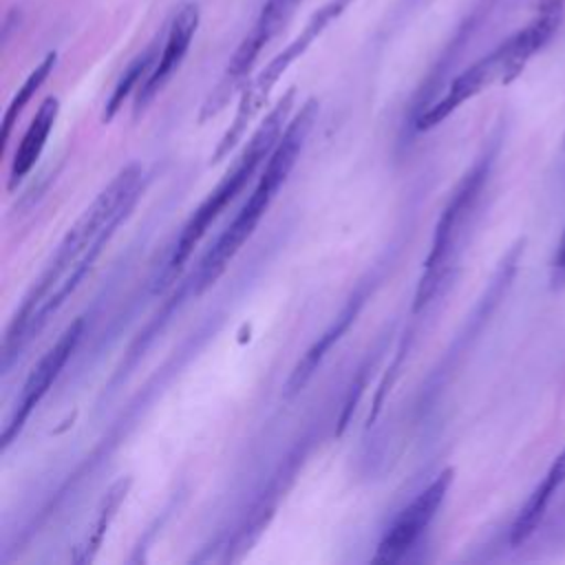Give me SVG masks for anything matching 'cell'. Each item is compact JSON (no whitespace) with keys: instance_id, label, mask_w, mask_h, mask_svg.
<instances>
[{"instance_id":"7a4b0ae2","label":"cell","mask_w":565,"mask_h":565,"mask_svg":"<svg viewBox=\"0 0 565 565\" xmlns=\"http://www.w3.org/2000/svg\"><path fill=\"white\" fill-rule=\"evenodd\" d=\"M318 117V99H307L300 108V113L285 126L276 148L267 157V166L252 192V196L245 201L236 218L230 223V227L218 236V241L212 245V249L203 256L196 274H194V294H203L207 287H212L218 276L227 269L230 260L236 256V252L243 247V243L252 236L258 221L267 212L269 203L274 201L278 188L287 181L291 168L298 161V154L316 124Z\"/></svg>"},{"instance_id":"d6986e66","label":"cell","mask_w":565,"mask_h":565,"mask_svg":"<svg viewBox=\"0 0 565 565\" xmlns=\"http://www.w3.org/2000/svg\"><path fill=\"white\" fill-rule=\"evenodd\" d=\"M563 146H565V137H563Z\"/></svg>"},{"instance_id":"e0dca14e","label":"cell","mask_w":565,"mask_h":565,"mask_svg":"<svg viewBox=\"0 0 565 565\" xmlns=\"http://www.w3.org/2000/svg\"><path fill=\"white\" fill-rule=\"evenodd\" d=\"M565 0H536V15L550 18V20H563Z\"/></svg>"},{"instance_id":"4fadbf2b","label":"cell","mask_w":565,"mask_h":565,"mask_svg":"<svg viewBox=\"0 0 565 565\" xmlns=\"http://www.w3.org/2000/svg\"><path fill=\"white\" fill-rule=\"evenodd\" d=\"M300 2L302 0H265L252 31L243 38V42L249 44L256 53H260L291 20Z\"/></svg>"},{"instance_id":"8fae6325","label":"cell","mask_w":565,"mask_h":565,"mask_svg":"<svg viewBox=\"0 0 565 565\" xmlns=\"http://www.w3.org/2000/svg\"><path fill=\"white\" fill-rule=\"evenodd\" d=\"M563 483H565V448L556 455V459L547 468L541 483L532 490V494L527 497V501L519 510V514H516V519L510 527V543L514 547L525 543L534 534V530L539 527V523L545 516V510H547L552 497L558 492V488Z\"/></svg>"},{"instance_id":"277c9868","label":"cell","mask_w":565,"mask_h":565,"mask_svg":"<svg viewBox=\"0 0 565 565\" xmlns=\"http://www.w3.org/2000/svg\"><path fill=\"white\" fill-rule=\"evenodd\" d=\"M294 97H296V88L291 86L276 102V106L267 113V117L260 121V126L254 130L252 139L247 141L245 150L234 161V166L223 174V179L216 183V188L194 210V214L190 216V221L185 223V227H183V232H181V236L177 241L174 254L170 258V274H177L183 267V263L188 260L192 249L205 236L207 227L238 196V192L247 185V181L254 177V172L260 168V163L271 154V150L276 148V143H278V139L282 135V126H285V121H287V117L291 113Z\"/></svg>"},{"instance_id":"6da1fadb","label":"cell","mask_w":565,"mask_h":565,"mask_svg":"<svg viewBox=\"0 0 565 565\" xmlns=\"http://www.w3.org/2000/svg\"><path fill=\"white\" fill-rule=\"evenodd\" d=\"M139 188L141 168L130 163L113 177V181L66 232L7 329L2 347L4 366H9L11 358L24 347V342L46 324L49 316L64 305V300L93 269L106 243L137 203Z\"/></svg>"},{"instance_id":"8992f818","label":"cell","mask_w":565,"mask_h":565,"mask_svg":"<svg viewBox=\"0 0 565 565\" xmlns=\"http://www.w3.org/2000/svg\"><path fill=\"white\" fill-rule=\"evenodd\" d=\"M353 0H327L318 11L311 13V18L307 20V24L302 26V31L258 73V77L243 90L238 110L234 115V121L230 124V128L225 130V135L221 137L214 154H212V163L221 161L243 137L247 124L252 121V117L263 108V104L267 102L271 88L276 86V82L282 77V73L327 31V26L340 18L349 4Z\"/></svg>"},{"instance_id":"3957f363","label":"cell","mask_w":565,"mask_h":565,"mask_svg":"<svg viewBox=\"0 0 565 565\" xmlns=\"http://www.w3.org/2000/svg\"><path fill=\"white\" fill-rule=\"evenodd\" d=\"M558 20L534 15L532 22H527L523 29L505 38L497 49H492L488 55L470 64L466 71H461L448 86V90L437 99L433 106H428L424 113H419L415 128L428 130L437 124H441L450 113H455L461 104L472 99L475 95L483 93L490 86L497 84H510L514 82L527 62L552 40V35L558 29Z\"/></svg>"},{"instance_id":"ac0fdd59","label":"cell","mask_w":565,"mask_h":565,"mask_svg":"<svg viewBox=\"0 0 565 565\" xmlns=\"http://www.w3.org/2000/svg\"><path fill=\"white\" fill-rule=\"evenodd\" d=\"M552 269H554V276L558 278H565V230H563V236L556 245V254H554V260H552Z\"/></svg>"},{"instance_id":"5bb4252c","label":"cell","mask_w":565,"mask_h":565,"mask_svg":"<svg viewBox=\"0 0 565 565\" xmlns=\"http://www.w3.org/2000/svg\"><path fill=\"white\" fill-rule=\"evenodd\" d=\"M130 483H132L130 477H121V479H117V481L108 488V492L104 494V499H102V503H99L97 519H95V523H93V527H90V532H88V536H86V543L79 547L82 554L77 556V561H90V558L95 556V552L99 550L102 539H104V534H106L110 521L115 519V514H117L121 501L126 499V494H128V490H130Z\"/></svg>"},{"instance_id":"52a82bcc","label":"cell","mask_w":565,"mask_h":565,"mask_svg":"<svg viewBox=\"0 0 565 565\" xmlns=\"http://www.w3.org/2000/svg\"><path fill=\"white\" fill-rule=\"evenodd\" d=\"M452 468L441 470L430 483L428 488H424L399 514L397 519L391 523V527L386 530V534L382 536L377 552L373 556L375 563H395L399 561L411 547L413 543L422 536V532L430 525V521L435 519L439 505L446 499V492L452 483Z\"/></svg>"},{"instance_id":"ba28073f","label":"cell","mask_w":565,"mask_h":565,"mask_svg":"<svg viewBox=\"0 0 565 565\" xmlns=\"http://www.w3.org/2000/svg\"><path fill=\"white\" fill-rule=\"evenodd\" d=\"M84 331V318H75L64 333L57 338V342L40 358V362L33 366V371L29 373L20 399L15 404V411L11 415V419L7 422L4 430H2V450H7L11 446V441L18 437V433L22 430L24 422L29 419L31 411L40 404V399L49 393L51 384L55 382V377L60 375V371L64 369V364L68 362L71 353L75 351L79 335Z\"/></svg>"},{"instance_id":"5b68a950","label":"cell","mask_w":565,"mask_h":565,"mask_svg":"<svg viewBox=\"0 0 565 565\" xmlns=\"http://www.w3.org/2000/svg\"><path fill=\"white\" fill-rule=\"evenodd\" d=\"M492 159H494L492 150L481 154L472 163V168L461 177L450 201L446 203V207L435 225L430 252L424 260V271H422L419 285H417V291H415L413 311H419L422 307H426L428 300L437 294L439 285L446 280V276L452 267V260L457 256L459 241H461V236L477 210V203L481 199L483 185L490 174Z\"/></svg>"},{"instance_id":"9c48e42d","label":"cell","mask_w":565,"mask_h":565,"mask_svg":"<svg viewBox=\"0 0 565 565\" xmlns=\"http://www.w3.org/2000/svg\"><path fill=\"white\" fill-rule=\"evenodd\" d=\"M196 26H199V4L188 2L174 13L168 35H166L161 57L157 60L152 73L139 86V93L135 99V115H139L157 97V93L166 86V82L179 68V64L183 62V57L190 49L194 33H196Z\"/></svg>"},{"instance_id":"7c38bea8","label":"cell","mask_w":565,"mask_h":565,"mask_svg":"<svg viewBox=\"0 0 565 565\" xmlns=\"http://www.w3.org/2000/svg\"><path fill=\"white\" fill-rule=\"evenodd\" d=\"M57 113H60L57 97H46L40 104L35 117L31 119L20 146L13 154L11 174H9V190H13L26 177V172L35 166V161H38V157H40V152H42V148H44V143H46V139L53 130Z\"/></svg>"},{"instance_id":"30bf717a","label":"cell","mask_w":565,"mask_h":565,"mask_svg":"<svg viewBox=\"0 0 565 565\" xmlns=\"http://www.w3.org/2000/svg\"><path fill=\"white\" fill-rule=\"evenodd\" d=\"M366 287H362L360 291H355L349 302L342 307V311L338 313V318L324 329L322 335H318V340L305 351V355L298 360V364L294 366L287 384H285V393L287 395H294L298 393L307 382L309 377L313 375V371L318 369V364L322 362V358L327 355V351L342 338V333H347V329L353 324V320L358 318L364 300H366Z\"/></svg>"},{"instance_id":"9a60e30c","label":"cell","mask_w":565,"mask_h":565,"mask_svg":"<svg viewBox=\"0 0 565 565\" xmlns=\"http://www.w3.org/2000/svg\"><path fill=\"white\" fill-rule=\"evenodd\" d=\"M55 62H57V53H55V51L46 53L44 60L29 73V77L24 79V84L18 88V93L13 95L11 104L7 106L4 117H2V150L7 148V141H9V137H11V128H13L15 119L20 117V113L24 110V106L31 102V97L40 90V86L44 84V79L51 75Z\"/></svg>"},{"instance_id":"2e32d148","label":"cell","mask_w":565,"mask_h":565,"mask_svg":"<svg viewBox=\"0 0 565 565\" xmlns=\"http://www.w3.org/2000/svg\"><path fill=\"white\" fill-rule=\"evenodd\" d=\"M152 62H157V44H150L143 53H139V55L128 64V68L124 71V75H121L119 82L115 84L113 95H110L108 102H106L104 117H102L104 121H110V119L117 115V110L121 108L124 99L132 93V88L139 86L141 77H143L146 71L152 66Z\"/></svg>"}]
</instances>
